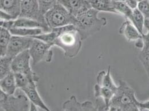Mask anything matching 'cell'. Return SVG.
<instances>
[{"label":"cell","mask_w":149,"mask_h":111,"mask_svg":"<svg viewBox=\"0 0 149 111\" xmlns=\"http://www.w3.org/2000/svg\"><path fill=\"white\" fill-rule=\"evenodd\" d=\"M139 103L134 90L126 81L119 79L118 89L110 102L109 111H139Z\"/></svg>","instance_id":"cell-1"},{"label":"cell","mask_w":149,"mask_h":111,"mask_svg":"<svg viewBox=\"0 0 149 111\" xmlns=\"http://www.w3.org/2000/svg\"><path fill=\"white\" fill-rule=\"evenodd\" d=\"M60 34L54 46L61 48L65 56L74 58L80 53L82 47V39L74 25L58 27Z\"/></svg>","instance_id":"cell-2"},{"label":"cell","mask_w":149,"mask_h":111,"mask_svg":"<svg viewBox=\"0 0 149 111\" xmlns=\"http://www.w3.org/2000/svg\"><path fill=\"white\" fill-rule=\"evenodd\" d=\"M99 12L91 8L76 18L74 26L83 41L99 32L107 24V19L98 16Z\"/></svg>","instance_id":"cell-3"},{"label":"cell","mask_w":149,"mask_h":111,"mask_svg":"<svg viewBox=\"0 0 149 111\" xmlns=\"http://www.w3.org/2000/svg\"><path fill=\"white\" fill-rule=\"evenodd\" d=\"M48 27L54 28L68 25H75L76 19L63 6L57 3L44 15Z\"/></svg>","instance_id":"cell-4"},{"label":"cell","mask_w":149,"mask_h":111,"mask_svg":"<svg viewBox=\"0 0 149 111\" xmlns=\"http://www.w3.org/2000/svg\"><path fill=\"white\" fill-rule=\"evenodd\" d=\"M31 104L24 92L15 96L0 91V111H30Z\"/></svg>","instance_id":"cell-5"},{"label":"cell","mask_w":149,"mask_h":111,"mask_svg":"<svg viewBox=\"0 0 149 111\" xmlns=\"http://www.w3.org/2000/svg\"><path fill=\"white\" fill-rule=\"evenodd\" d=\"M52 46V44L34 38L29 49L33 65H36L42 61L51 62L54 56V53L51 50Z\"/></svg>","instance_id":"cell-6"},{"label":"cell","mask_w":149,"mask_h":111,"mask_svg":"<svg viewBox=\"0 0 149 111\" xmlns=\"http://www.w3.org/2000/svg\"><path fill=\"white\" fill-rule=\"evenodd\" d=\"M31 57L29 50L19 54L13 59L12 62V70L13 73H20L25 74L28 78L35 82H37L40 77L33 72L31 69L30 60Z\"/></svg>","instance_id":"cell-7"},{"label":"cell","mask_w":149,"mask_h":111,"mask_svg":"<svg viewBox=\"0 0 149 111\" xmlns=\"http://www.w3.org/2000/svg\"><path fill=\"white\" fill-rule=\"evenodd\" d=\"M19 17L33 20L40 22L45 28L47 33L51 31L46 22L44 15L40 9L38 0H22Z\"/></svg>","instance_id":"cell-8"},{"label":"cell","mask_w":149,"mask_h":111,"mask_svg":"<svg viewBox=\"0 0 149 111\" xmlns=\"http://www.w3.org/2000/svg\"><path fill=\"white\" fill-rule=\"evenodd\" d=\"M34 38L12 35L9 42L6 56L12 59L22 52L29 50Z\"/></svg>","instance_id":"cell-9"},{"label":"cell","mask_w":149,"mask_h":111,"mask_svg":"<svg viewBox=\"0 0 149 111\" xmlns=\"http://www.w3.org/2000/svg\"><path fill=\"white\" fill-rule=\"evenodd\" d=\"M1 27H3L8 30L13 28H42L44 33H47L45 28L37 21L19 17L17 19L9 21H0Z\"/></svg>","instance_id":"cell-10"},{"label":"cell","mask_w":149,"mask_h":111,"mask_svg":"<svg viewBox=\"0 0 149 111\" xmlns=\"http://www.w3.org/2000/svg\"><path fill=\"white\" fill-rule=\"evenodd\" d=\"M72 15L76 18L92 8L87 0H57Z\"/></svg>","instance_id":"cell-11"},{"label":"cell","mask_w":149,"mask_h":111,"mask_svg":"<svg viewBox=\"0 0 149 111\" xmlns=\"http://www.w3.org/2000/svg\"><path fill=\"white\" fill-rule=\"evenodd\" d=\"M21 91L26 95L31 103L37 106L39 109L44 111H50L37 92L36 82H31L26 86L21 89Z\"/></svg>","instance_id":"cell-12"},{"label":"cell","mask_w":149,"mask_h":111,"mask_svg":"<svg viewBox=\"0 0 149 111\" xmlns=\"http://www.w3.org/2000/svg\"><path fill=\"white\" fill-rule=\"evenodd\" d=\"M63 111H97L95 104L91 101H86L80 103L74 96L65 101L63 104Z\"/></svg>","instance_id":"cell-13"},{"label":"cell","mask_w":149,"mask_h":111,"mask_svg":"<svg viewBox=\"0 0 149 111\" xmlns=\"http://www.w3.org/2000/svg\"><path fill=\"white\" fill-rule=\"evenodd\" d=\"M119 32L129 41H136L143 37V35L127 19H126L120 25Z\"/></svg>","instance_id":"cell-14"},{"label":"cell","mask_w":149,"mask_h":111,"mask_svg":"<svg viewBox=\"0 0 149 111\" xmlns=\"http://www.w3.org/2000/svg\"><path fill=\"white\" fill-rule=\"evenodd\" d=\"M22 0H0V11L10 15L14 20L19 17Z\"/></svg>","instance_id":"cell-15"},{"label":"cell","mask_w":149,"mask_h":111,"mask_svg":"<svg viewBox=\"0 0 149 111\" xmlns=\"http://www.w3.org/2000/svg\"><path fill=\"white\" fill-rule=\"evenodd\" d=\"M96 84L108 88L115 92H116L118 89V86L115 84L112 78L110 66L108 67L107 72L102 70L98 73L96 77Z\"/></svg>","instance_id":"cell-16"},{"label":"cell","mask_w":149,"mask_h":111,"mask_svg":"<svg viewBox=\"0 0 149 111\" xmlns=\"http://www.w3.org/2000/svg\"><path fill=\"white\" fill-rule=\"evenodd\" d=\"M17 88L15 74L13 72L6 75L0 81V89L8 95H13Z\"/></svg>","instance_id":"cell-17"},{"label":"cell","mask_w":149,"mask_h":111,"mask_svg":"<svg viewBox=\"0 0 149 111\" xmlns=\"http://www.w3.org/2000/svg\"><path fill=\"white\" fill-rule=\"evenodd\" d=\"M115 92L111 89L96 84L94 86V95L96 98L102 99L104 103L107 110L109 111V104Z\"/></svg>","instance_id":"cell-18"},{"label":"cell","mask_w":149,"mask_h":111,"mask_svg":"<svg viewBox=\"0 0 149 111\" xmlns=\"http://www.w3.org/2000/svg\"><path fill=\"white\" fill-rule=\"evenodd\" d=\"M143 40L144 42L143 47L140 50L138 58L145 69L149 79V37L143 34Z\"/></svg>","instance_id":"cell-19"},{"label":"cell","mask_w":149,"mask_h":111,"mask_svg":"<svg viewBox=\"0 0 149 111\" xmlns=\"http://www.w3.org/2000/svg\"><path fill=\"white\" fill-rule=\"evenodd\" d=\"M92 8L98 12H106L117 14L113 8L112 0H87Z\"/></svg>","instance_id":"cell-20"},{"label":"cell","mask_w":149,"mask_h":111,"mask_svg":"<svg viewBox=\"0 0 149 111\" xmlns=\"http://www.w3.org/2000/svg\"><path fill=\"white\" fill-rule=\"evenodd\" d=\"M12 35L32 37L38 35H41L44 32L42 28H13L9 30Z\"/></svg>","instance_id":"cell-21"},{"label":"cell","mask_w":149,"mask_h":111,"mask_svg":"<svg viewBox=\"0 0 149 111\" xmlns=\"http://www.w3.org/2000/svg\"><path fill=\"white\" fill-rule=\"evenodd\" d=\"M129 20L142 35L145 34L144 28L145 18L138 8L132 10V13Z\"/></svg>","instance_id":"cell-22"},{"label":"cell","mask_w":149,"mask_h":111,"mask_svg":"<svg viewBox=\"0 0 149 111\" xmlns=\"http://www.w3.org/2000/svg\"><path fill=\"white\" fill-rule=\"evenodd\" d=\"M12 35L9 30L3 27L0 29V56H6L8 47Z\"/></svg>","instance_id":"cell-23"},{"label":"cell","mask_w":149,"mask_h":111,"mask_svg":"<svg viewBox=\"0 0 149 111\" xmlns=\"http://www.w3.org/2000/svg\"><path fill=\"white\" fill-rule=\"evenodd\" d=\"M113 6L117 14L122 15L126 19H130L132 10L130 8L125 1H112Z\"/></svg>","instance_id":"cell-24"},{"label":"cell","mask_w":149,"mask_h":111,"mask_svg":"<svg viewBox=\"0 0 149 111\" xmlns=\"http://www.w3.org/2000/svg\"><path fill=\"white\" fill-rule=\"evenodd\" d=\"M13 59L8 56H3L0 58V79L3 78L6 75L12 72V62Z\"/></svg>","instance_id":"cell-25"},{"label":"cell","mask_w":149,"mask_h":111,"mask_svg":"<svg viewBox=\"0 0 149 111\" xmlns=\"http://www.w3.org/2000/svg\"><path fill=\"white\" fill-rule=\"evenodd\" d=\"M41 13L45 14L57 4V0H38Z\"/></svg>","instance_id":"cell-26"},{"label":"cell","mask_w":149,"mask_h":111,"mask_svg":"<svg viewBox=\"0 0 149 111\" xmlns=\"http://www.w3.org/2000/svg\"><path fill=\"white\" fill-rule=\"evenodd\" d=\"M14 74L16 79L17 87L20 90L26 86L31 82H33L31 81L28 78V77L25 74L20 73H14Z\"/></svg>","instance_id":"cell-27"},{"label":"cell","mask_w":149,"mask_h":111,"mask_svg":"<svg viewBox=\"0 0 149 111\" xmlns=\"http://www.w3.org/2000/svg\"><path fill=\"white\" fill-rule=\"evenodd\" d=\"M137 8L144 15L145 19H149V1L148 0H143L139 2Z\"/></svg>","instance_id":"cell-28"},{"label":"cell","mask_w":149,"mask_h":111,"mask_svg":"<svg viewBox=\"0 0 149 111\" xmlns=\"http://www.w3.org/2000/svg\"><path fill=\"white\" fill-rule=\"evenodd\" d=\"M139 111H149V100L145 102L139 103Z\"/></svg>","instance_id":"cell-29"},{"label":"cell","mask_w":149,"mask_h":111,"mask_svg":"<svg viewBox=\"0 0 149 111\" xmlns=\"http://www.w3.org/2000/svg\"><path fill=\"white\" fill-rule=\"evenodd\" d=\"M0 18H1V20H3V21H9V20H14V19L10 15L2 11H0Z\"/></svg>","instance_id":"cell-30"},{"label":"cell","mask_w":149,"mask_h":111,"mask_svg":"<svg viewBox=\"0 0 149 111\" xmlns=\"http://www.w3.org/2000/svg\"><path fill=\"white\" fill-rule=\"evenodd\" d=\"M125 2L132 9H135L138 7V2L136 0H125Z\"/></svg>","instance_id":"cell-31"},{"label":"cell","mask_w":149,"mask_h":111,"mask_svg":"<svg viewBox=\"0 0 149 111\" xmlns=\"http://www.w3.org/2000/svg\"><path fill=\"white\" fill-rule=\"evenodd\" d=\"M143 44H144V42H143V37H142L141 39H140L135 41V46L136 48H137L139 50H141L143 47Z\"/></svg>","instance_id":"cell-32"},{"label":"cell","mask_w":149,"mask_h":111,"mask_svg":"<svg viewBox=\"0 0 149 111\" xmlns=\"http://www.w3.org/2000/svg\"><path fill=\"white\" fill-rule=\"evenodd\" d=\"M145 28L147 30V33L144 34L146 37H149V19H145Z\"/></svg>","instance_id":"cell-33"},{"label":"cell","mask_w":149,"mask_h":111,"mask_svg":"<svg viewBox=\"0 0 149 111\" xmlns=\"http://www.w3.org/2000/svg\"><path fill=\"white\" fill-rule=\"evenodd\" d=\"M113 1H125V0H112Z\"/></svg>","instance_id":"cell-34"},{"label":"cell","mask_w":149,"mask_h":111,"mask_svg":"<svg viewBox=\"0 0 149 111\" xmlns=\"http://www.w3.org/2000/svg\"><path fill=\"white\" fill-rule=\"evenodd\" d=\"M138 2V3L139 2H141V1H143V0H136Z\"/></svg>","instance_id":"cell-35"},{"label":"cell","mask_w":149,"mask_h":111,"mask_svg":"<svg viewBox=\"0 0 149 111\" xmlns=\"http://www.w3.org/2000/svg\"><path fill=\"white\" fill-rule=\"evenodd\" d=\"M148 1H149V0H148Z\"/></svg>","instance_id":"cell-36"}]
</instances>
